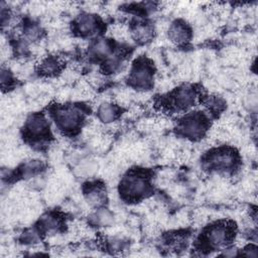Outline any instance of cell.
I'll list each match as a JSON object with an SVG mask.
<instances>
[{
	"instance_id": "4",
	"label": "cell",
	"mask_w": 258,
	"mask_h": 258,
	"mask_svg": "<svg viewBox=\"0 0 258 258\" xmlns=\"http://www.w3.org/2000/svg\"><path fill=\"white\" fill-rule=\"evenodd\" d=\"M236 162L235 154L229 149H220L210 155L208 164L215 170H230Z\"/></svg>"
},
{
	"instance_id": "17",
	"label": "cell",
	"mask_w": 258,
	"mask_h": 258,
	"mask_svg": "<svg viewBox=\"0 0 258 258\" xmlns=\"http://www.w3.org/2000/svg\"><path fill=\"white\" fill-rule=\"evenodd\" d=\"M41 224H42V227L46 231L52 232V231H56L59 228L60 221H59V218L57 216L49 214V215H46L42 218Z\"/></svg>"
},
{
	"instance_id": "9",
	"label": "cell",
	"mask_w": 258,
	"mask_h": 258,
	"mask_svg": "<svg viewBox=\"0 0 258 258\" xmlns=\"http://www.w3.org/2000/svg\"><path fill=\"white\" fill-rule=\"evenodd\" d=\"M189 36L190 33L188 27L181 21H174L168 27V37L176 44L186 42L189 39Z\"/></svg>"
},
{
	"instance_id": "20",
	"label": "cell",
	"mask_w": 258,
	"mask_h": 258,
	"mask_svg": "<svg viewBox=\"0 0 258 258\" xmlns=\"http://www.w3.org/2000/svg\"><path fill=\"white\" fill-rule=\"evenodd\" d=\"M223 255H225V256H234V255H236V250H235V249L227 250V251L224 252Z\"/></svg>"
},
{
	"instance_id": "2",
	"label": "cell",
	"mask_w": 258,
	"mask_h": 258,
	"mask_svg": "<svg viewBox=\"0 0 258 258\" xmlns=\"http://www.w3.org/2000/svg\"><path fill=\"white\" fill-rule=\"evenodd\" d=\"M82 120V111L75 106L59 108L55 112V121L58 127L66 131H73L77 129L81 125Z\"/></svg>"
},
{
	"instance_id": "16",
	"label": "cell",
	"mask_w": 258,
	"mask_h": 258,
	"mask_svg": "<svg viewBox=\"0 0 258 258\" xmlns=\"http://www.w3.org/2000/svg\"><path fill=\"white\" fill-rule=\"evenodd\" d=\"M93 55L98 57L107 56L111 51V45L106 39H98L91 47Z\"/></svg>"
},
{
	"instance_id": "14",
	"label": "cell",
	"mask_w": 258,
	"mask_h": 258,
	"mask_svg": "<svg viewBox=\"0 0 258 258\" xmlns=\"http://www.w3.org/2000/svg\"><path fill=\"white\" fill-rule=\"evenodd\" d=\"M91 221L98 226H108L113 222V215L107 209H99L91 216Z\"/></svg>"
},
{
	"instance_id": "3",
	"label": "cell",
	"mask_w": 258,
	"mask_h": 258,
	"mask_svg": "<svg viewBox=\"0 0 258 258\" xmlns=\"http://www.w3.org/2000/svg\"><path fill=\"white\" fill-rule=\"evenodd\" d=\"M179 130L181 134L190 139H199L204 136L207 128L206 122L202 115L200 114H191L187 115L180 123Z\"/></svg>"
},
{
	"instance_id": "8",
	"label": "cell",
	"mask_w": 258,
	"mask_h": 258,
	"mask_svg": "<svg viewBox=\"0 0 258 258\" xmlns=\"http://www.w3.org/2000/svg\"><path fill=\"white\" fill-rule=\"evenodd\" d=\"M25 129L29 136L39 137L46 134L48 130V124L44 116L40 114H33L26 120Z\"/></svg>"
},
{
	"instance_id": "1",
	"label": "cell",
	"mask_w": 258,
	"mask_h": 258,
	"mask_svg": "<svg viewBox=\"0 0 258 258\" xmlns=\"http://www.w3.org/2000/svg\"><path fill=\"white\" fill-rule=\"evenodd\" d=\"M147 179L135 173L125 176L120 184L121 194L128 199L140 198L147 191Z\"/></svg>"
},
{
	"instance_id": "19",
	"label": "cell",
	"mask_w": 258,
	"mask_h": 258,
	"mask_svg": "<svg viewBox=\"0 0 258 258\" xmlns=\"http://www.w3.org/2000/svg\"><path fill=\"white\" fill-rule=\"evenodd\" d=\"M244 255L250 256V257H257V250H256V247H254V246H252V245L248 246V247L245 249Z\"/></svg>"
},
{
	"instance_id": "15",
	"label": "cell",
	"mask_w": 258,
	"mask_h": 258,
	"mask_svg": "<svg viewBox=\"0 0 258 258\" xmlns=\"http://www.w3.org/2000/svg\"><path fill=\"white\" fill-rule=\"evenodd\" d=\"M60 69V62L54 57H47L40 63V72L45 76H53Z\"/></svg>"
},
{
	"instance_id": "10",
	"label": "cell",
	"mask_w": 258,
	"mask_h": 258,
	"mask_svg": "<svg viewBox=\"0 0 258 258\" xmlns=\"http://www.w3.org/2000/svg\"><path fill=\"white\" fill-rule=\"evenodd\" d=\"M98 20L95 15L91 13H83L76 19V28L79 33L88 35L93 33L97 29Z\"/></svg>"
},
{
	"instance_id": "12",
	"label": "cell",
	"mask_w": 258,
	"mask_h": 258,
	"mask_svg": "<svg viewBox=\"0 0 258 258\" xmlns=\"http://www.w3.org/2000/svg\"><path fill=\"white\" fill-rule=\"evenodd\" d=\"M118 115L117 107L111 103H103L98 109V117L104 123L113 122Z\"/></svg>"
},
{
	"instance_id": "11",
	"label": "cell",
	"mask_w": 258,
	"mask_h": 258,
	"mask_svg": "<svg viewBox=\"0 0 258 258\" xmlns=\"http://www.w3.org/2000/svg\"><path fill=\"white\" fill-rule=\"evenodd\" d=\"M85 199L91 207H100L106 200V191L101 185H90L85 191Z\"/></svg>"
},
{
	"instance_id": "13",
	"label": "cell",
	"mask_w": 258,
	"mask_h": 258,
	"mask_svg": "<svg viewBox=\"0 0 258 258\" xmlns=\"http://www.w3.org/2000/svg\"><path fill=\"white\" fill-rule=\"evenodd\" d=\"M133 38L136 41L139 42H146L149 41L153 36V28L147 24H137L132 32H131Z\"/></svg>"
},
{
	"instance_id": "18",
	"label": "cell",
	"mask_w": 258,
	"mask_h": 258,
	"mask_svg": "<svg viewBox=\"0 0 258 258\" xmlns=\"http://www.w3.org/2000/svg\"><path fill=\"white\" fill-rule=\"evenodd\" d=\"M24 33H25L26 38L29 39V40H31V41H33V40L39 38V36H40V34H41L39 26H37V25H35V24L29 25V26L25 29V32H24Z\"/></svg>"
},
{
	"instance_id": "6",
	"label": "cell",
	"mask_w": 258,
	"mask_h": 258,
	"mask_svg": "<svg viewBox=\"0 0 258 258\" xmlns=\"http://www.w3.org/2000/svg\"><path fill=\"white\" fill-rule=\"evenodd\" d=\"M231 235L230 227L226 224H217L212 226L207 232V241L212 247L224 246Z\"/></svg>"
},
{
	"instance_id": "5",
	"label": "cell",
	"mask_w": 258,
	"mask_h": 258,
	"mask_svg": "<svg viewBox=\"0 0 258 258\" xmlns=\"http://www.w3.org/2000/svg\"><path fill=\"white\" fill-rule=\"evenodd\" d=\"M130 84L136 89H146L150 86L152 81V71L148 64H136L129 76Z\"/></svg>"
},
{
	"instance_id": "7",
	"label": "cell",
	"mask_w": 258,
	"mask_h": 258,
	"mask_svg": "<svg viewBox=\"0 0 258 258\" xmlns=\"http://www.w3.org/2000/svg\"><path fill=\"white\" fill-rule=\"evenodd\" d=\"M173 104L177 109H187L197 101V93L190 86H182L173 93Z\"/></svg>"
}]
</instances>
